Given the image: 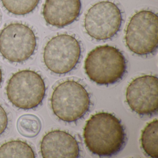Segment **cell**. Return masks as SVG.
<instances>
[{"label": "cell", "instance_id": "16", "mask_svg": "<svg viewBox=\"0 0 158 158\" xmlns=\"http://www.w3.org/2000/svg\"><path fill=\"white\" fill-rule=\"evenodd\" d=\"M8 124L7 113L3 108L0 105V135L6 130Z\"/></svg>", "mask_w": 158, "mask_h": 158}, {"label": "cell", "instance_id": "8", "mask_svg": "<svg viewBox=\"0 0 158 158\" xmlns=\"http://www.w3.org/2000/svg\"><path fill=\"white\" fill-rule=\"evenodd\" d=\"M36 45L33 30L23 24H10L0 32V53L11 62L28 60L34 54Z\"/></svg>", "mask_w": 158, "mask_h": 158}, {"label": "cell", "instance_id": "13", "mask_svg": "<svg viewBox=\"0 0 158 158\" xmlns=\"http://www.w3.org/2000/svg\"><path fill=\"white\" fill-rule=\"evenodd\" d=\"M141 146L148 156L158 158V120L149 123L141 134Z\"/></svg>", "mask_w": 158, "mask_h": 158}, {"label": "cell", "instance_id": "11", "mask_svg": "<svg viewBox=\"0 0 158 158\" xmlns=\"http://www.w3.org/2000/svg\"><path fill=\"white\" fill-rule=\"evenodd\" d=\"M81 7V0H46L42 14L47 23L62 28L77 19Z\"/></svg>", "mask_w": 158, "mask_h": 158}, {"label": "cell", "instance_id": "5", "mask_svg": "<svg viewBox=\"0 0 158 158\" xmlns=\"http://www.w3.org/2000/svg\"><path fill=\"white\" fill-rule=\"evenodd\" d=\"M7 97L14 106L23 110L34 109L42 102L46 86L40 75L31 70L13 75L6 87Z\"/></svg>", "mask_w": 158, "mask_h": 158}, {"label": "cell", "instance_id": "17", "mask_svg": "<svg viewBox=\"0 0 158 158\" xmlns=\"http://www.w3.org/2000/svg\"><path fill=\"white\" fill-rule=\"evenodd\" d=\"M2 72L1 69V68H0V85H1V84L2 82Z\"/></svg>", "mask_w": 158, "mask_h": 158}, {"label": "cell", "instance_id": "2", "mask_svg": "<svg viewBox=\"0 0 158 158\" xmlns=\"http://www.w3.org/2000/svg\"><path fill=\"white\" fill-rule=\"evenodd\" d=\"M85 70L89 78L98 85H113L125 74L126 60L115 47L108 45L98 46L88 54Z\"/></svg>", "mask_w": 158, "mask_h": 158}, {"label": "cell", "instance_id": "12", "mask_svg": "<svg viewBox=\"0 0 158 158\" xmlns=\"http://www.w3.org/2000/svg\"><path fill=\"white\" fill-rule=\"evenodd\" d=\"M35 158L32 148L21 140L9 141L0 147V158Z\"/></svg>", "mask_w": 158, "mask_h": 158}, {"label": "cell", "instance_id": "6", "mask_svg": "<svg viewBox=\"0 0 158 158\" xmlns=\"http://www.w3.org/2000/svg\"><path fill=\"white\" fill-rule=\"evenodd\" d=\"M81 48L73 36L61 34L48 41L43 52L47 68L57 74H65L73 71L79 62Z\"/></svg>", "mask_w": 158, "mask_h": 158}, {"label": "cell", "instance_id": "9", "mask_svg": "<svg viewBox=\"0 0 158 158\" xmlns=\"http://www.w3.org/2000/svg\"><path fill=\"white\" fill-rule=\"evenodd\" d=\"M158 78L144 75L134 79L126 90V101L130 109L139 115L151 116L158 111Z\"/></svg>", "mask_w": 158, "mask_h": 158}, {"label": "cell", "instance_id": "4", "mask_svg": "<svg viewBox=\"0 0 158 158\" xmlns=\"http://www.w3.org/2000/svg\"><path fill=\"white\" fill-rule=\"evenodd\" d=\"M158 15L141 10L130 19L126 30V44L131 52L144 56L154 53L158 48Z\"/></svg>", "mask_w": 158, "mask_h": 158}, {"label": "cell", "instance_id": "15", "mask_svg": "<svg viewBox=\"0 0 158 158\" xmlns=\"http://www.w3.org/2000/svg\"><path fill=\"white\" fill-rule=\"evenodd\" d=\"M40 0H1L3 7L10 13L23 15L32 12Z\"/></svg>", "mask_w": 158, "mask_h": 158}, {"label": "cell", "instance_id": "14", "mask_svg": "<svg viewBox=\"0 0 158 158\" xmlns=\"http://www.w3.org/2000/svg\"><path fill=\"white\" fill-rule=\"evenodd\" d=\"M41 127L39 118L33 114H24L20 116L17 121L18 132L26 137H35L40 132Z\"/></svg>", "mask_w": 158, "mask_h": 158}, {"label": "cell", "instance_id": "10", "mask_svg": "<svg viewBox=\"0 0 158 158\" xmlns=\"http://www.w3.org/2000/svg\"><path fill=\"white\" fill-rule=\"evenodd\" d=\"M44 158H77L80 156L78 142L65 131L53 130L44 136L40 145Z\"/></svg>", "mask_w": 158, "mask_h": 158}, {"label": "cell", "instance_id": "7", "mask_svg": "<svg viewBox=\"0 0 158 158\" xmlns=\"http://www.w3.org/2000/svg\"><path fill=\"white\" fill-rule=\"evenodd\" d=\"M122 13L117 5L110 1L98 2L85 15L84 27L87 34L97 40L110 39L122 26Z\"/></svg>", "mask_w": 158, "mask_h": 158}, {"label": "cell", "instance_id": "1", "mask_svg": "<svg viewBox=\"0 0 158 158\" xmlns=\"http://www.w3.org/2000/svg\"><path fill=\"white\" fill-rule=\"evenodd\" d=\"M83 136L87 148L100 157L116 155L126 141L124 127L120 120L104 112L93 114L87 121Z\"/></svg>", "mask_w": 158, "mask_h": 158}, {"label": "cell", "instance_id": "3", "mask_svg": "<svg viewBox=\"0 0 158 158\" xmlns=\"http://www.w3.org/2000/svg\"><path fill=\"white\" fill-rule=\"evenodd\" d=\"M51 106L54 114L66 123L83 118L90 108L89 94L80 83L67 80L58 85L52 92Z\"/></svg>", "mask_w": 158, "mask_h": 158}]
</instances>
